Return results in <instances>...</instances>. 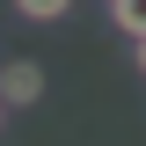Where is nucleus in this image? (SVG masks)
Instances as JSON below:
<instances>
[{"mask_svg":"<svg viewBox=\"0 0 146 146\" xmlns=\"http://www.w3.org/2000/svg\"><path fill=\"white\" fill-rule=\"evenodd\" d=\"M0 102L7 110L44 102V66H36V58H7V66H0Z\"/></svg>","mask_w":146,"mask_h":146,"instance_id":"nucleus-1","label":"nucleus"},{"mask_svg":"<svg viewBox=\"0 0 146 146\" xmlns=\"http://www.w3.org/2000/svg\"><path fill=\"white\" fill-rule=\"evenodd\" d=\"M110 22H117V29L139 44V36H146V0H110Z\"/></svg>","mask_w":146,"mask_h":146,"instance_id":"nucleus-2","label":"nucleus"},{"mask_svg":"<svg viewBox=\"0 0 146 146\" xmlns=\"http://www.w3.org/2000/svg\"><path fill=\"white\" fill-rule=\"evenodd\" d=\"M73 0H15V15H29V22H58Z\"/></svg>","mask_w":146,"mask_h":146,"instance_id":"nucleus-3","label":"nucleus"},{"mask_svg":"<svg viewBox=\"0 0 146 146\" xmlns=\"http://www.w3.org/2000/svg\"><path fill=\"white\" fill-rule=\"evenodd\" d=\"M139 73H146V36H139Z\"/></svg>","mask_w":146,"mask_h":146,"instance_id":"nucleus-4","label":"nucleus"},{"mask_svg":"<svg viewBox=\"0 0 146 146\" xmlns=\"http://www.w3.org/2000/svg\"><path fill=\"white\" fill-rule=\"evenodd\" d=\"M0 124H7V102H0Z\"/></svg>","mask_w":146,"mask_h":146,"instance_id":"nucleus-5","label":"nucleus"}]
</instances>
